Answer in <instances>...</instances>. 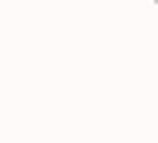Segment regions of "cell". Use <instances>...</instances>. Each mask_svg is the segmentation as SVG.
Wrapping results in <instances>:
<instances>
[{
    "label": "cell",
    "instance_id": "cell-1",
    "mask_svg": "<svg viewBox=\"0 0 158 143\" xmlns=\"http://www.w3.org/2000/svg\"><path fill=\"white\" fill-rule=\"evenodd\" d=\"M155 4H158V0H155Z\"/></svg>",
    "mask_w": 158,
    "mask_h": 143
}]
</instances>
